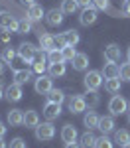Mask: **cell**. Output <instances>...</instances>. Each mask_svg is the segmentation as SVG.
<instances>
[{
	"label": "cell",
	"mask_w": 130,
	"mask_h": 148,
	"mask_svg": "<svg viewBox=\"0 0 130 148\" xmlns=\"http://www.w3.org/2000/svg\"><path fill=\"white\" fill-rule=\"evenodd\" d=\"M91 2H93V0H77V4H79L81 8H87V6H91Z\"/></svg>",
	"instance_id": "obj_43"
},
{
	"label": "cell",
	"mask_w": 130,
	"mask_h": 148,
	"mask_svg": "<svg viewBox=\"0 0 130 148\" xmlns=\"http://www.w3.org/2000/svg\"><path fill=\"white\" fill-rule=\"evenodd\" d=\"M6 130H8V128H6V126H4L2 123H0V138H4V134H6Z\"/></svg>",
	"instance_id": "obj_45"
},
{
	"label": "cell",
	"mask_w": 130,
	"mask_h": 148,
	"mask_svg": "<svg viewBox=\"0 0 130 148\" xmlns=\"http://www.w3.org/2000/svg\"><path fill=\"white\" fill-rule=\"evenodd\" d=\"M122 148H130V142H126V144H124V146H122Z\"/></svg>",
	"instance_id": "obj_51"
},
{
	"label": "cell",
	"mask_w": 130,
	"mask_h": 148,
	"mask_svg": "<svg viewBox=\"0 0 130 148\" xmlns=\"http://www.w3.org/2000/svg\"><path fill=\"white\" fill-rule=\"evenodd\" d=\"M67 105H69V111L73 114H79L83 111H87V103H85V97L83 95H73Z\"/></svg>",
	"instance_id": "obj_10"
},
{
	"label": "cell",
	"mask_w": 130,
	"mask_h": 148,
	"mask_svg": "<svg viewBox=\"0 0 130 148\" xmlns=\"http://www.w3.org/2000/svg\"><path fill=\"white\" fill-rule=\"evenodd\" d=\"M61 61H65V59H63V51L59 47L47 51V63H61Z\"/></svg>",
	"instance_id": "obj_31"
},
{
	"label": "cell",
	"mask_w": 130,
	"mask_h": 148,
	"mask_svg": "<svg viewBox=\"0 0 130 148\" xmlns=\"http://www.w3.org/2000/svg\"><path fill=\"white\" fill-rule=\"evenodd\" d=\"M34 130H35V138L42 140V142H47V140H51V138L55 136V126L51 125V121H47V123H39Z\"/></svg>",
	"instance_id": "obj_3"
},
{
	"label": "cell",
	"mask_w": 130,
	"mask_h": 148,
	"mask_svg": "<svg viewBox=\"0 0 130 148\" xmlns=\"http://www.w3.org/2000/svg\"><path fill=\"white\" fill-rule=\"evenodd\" d=\"M0 56H2V59H4L8 65H12V61H14V57H16V51L8 46V47H4V49H2V53H0Z\"/></svg>",
	"instance_id": "obj_34"
},
{
	"label": "cell",
	"mask_w": 130,
	"mask_h": 148,
	"mask_svg": "<svg viewBox=\"0 0 130 148\" xmlns=\"http://www.w3.org/2000/svg\"><path fill=\"white\" fill-rule=\"evenodd\" d=\"M12 79L14 83H18V85H26L28 81L32 79V71L30 69H14V75H12Z\"/></svg>",
	"instance_id": "obj_19"
},
{
	"label": "cell",
	"mask_w": 130,
	"mask_h": 148,
	"mask_svg": "<svg viewBox=\"0 0 130 148\" xmlns=\"http://www.w3.org/2000/svg\"><path fill=\"white\" fill-rule=\"evenodd\" d=\"M126 57H128V61H130V47H128V51H126Z\"/></svg>",
	"instance_id": "obj_50"
},
{
	"label": "cell",
	"mask_w": 130,
	"mask_h": 148,
	"mask_svg": "<svg viewBox=\"0 0 130 148\" xmlns=\"http://www.w3.org/2000/svg\"><path fill=\"white\" fill-rule=\"evenodd\" d=\"M10 148H26V140L24 138H14V140H10Z\"/></svg>",
	"instance_id": "obj_40"
},
{
	"label": "cell",
	"mask_w": 130,
	"mask_h": 148,
	"mask_svg": "<svg viewBox=\"0 0 130 148\" xmlns=\"http://www.w3.org/2000/svg\"><path fill=\"white\" fill-rule=\"evenodd\" d=\"M10 38H12V32L4 30V32L0 34V42H2V44H8V42H10Z\"/></svg>",
	"instance_id": "obj_41"
},
{
	"label": "cell",
	"mask_w": 130,
	"mask_h": 148,
	"mask_svg": "<svg viewBox=\"0 0 130 148\" xmlns=\"http://www.w3.org/2000/svg\"><path fill=\"white\" fill-rule=\"evenodd\" d=\"M26 16H28L34 24H37V22H42V18H46V10H44L39 4H32V6H28Z\"/></svg>",
	"instance_id": "obj_13"
},
{
	"label": "cell",
	"mask_w": 130,
	"mask_h": 148,
	"mask_svg": "<svg viewBox=\"0 0 130 148\" xmlns=\"http://www.w3.org/2000/svg\"><path fill=\"white\" fill-rule=\"evenodd\" d=\"M24 125H26V128H35V126L39 125V114H37V111H26L24 113Z\"/></svg>",
	"instance_id": "obj_22"
},
{
	"label": "cell",
	"mask_w": 130,
	"mask_h": 148,
	"mask_svg": "<svg viewBox=\"0 0 130 148\" xmlns=\"http://www.w3.org/2000/svg\"><path fill=\"white\" fill-rule=\"evenodd\" d=\"M37 40H39V47L44 49V51H51V49H55V38L51 34H42V36H37Z\"/></svg>",
	"instance_id": "obj_18"
},
{
	"label": "cell",
	"mask_w": 130,
	"mask_h": 148,
	"mask_svg": "<svg viewBox=\"0 0 130 148\" xmlns=\"http://www.w3.org/2000/svg\"><path fill=\"white\" fill-rule=\"evenodd\" d=\"M120 79L122 81H130V61L120 65Z\"/></svg>",
	"instance_id": "obj_37"
},
{
	"label": "cell",
	"mask_w": 130,
	"mask_h": 148,
	"mask_svg": "<svg viewBox=\"0 0 130 148\" xmlns=\"http://www.w3.org/2000/svg\"><path fill=\"white\" fill-rule=\"evenodd\" d=\"M61 140L65 142V144H71V142H77L79 140V132H77V128L73 125H65L61 128Z\"/></svg>",
	"instance_id": "obj_11"
},
{
	"label": "cell",
	"mask_w": 130,
	"mask_h": 148,
	"mask_svg": "<svg viewBox=\"0 0 130 148\" xmlns=\"http://www.w3.org/2000/svg\"><path fill=\"white\" fill-rule=\"evenodd\" d=\"M128 123H130V114H128Z\"/></svg>",
	"instance_id": "obj_53"
},
{
	"label": "cell",
	"mask_w": 130,
	"mask_h": 148,
	"mask_svg": "<svg viewBox=\"0 0 130 148\" xmlns=\"http://www.w3.org/2000/svg\"><path fill=\"white\" fill-rule=\"evenodd\" d=\"M46 97H47V101H49V103H57V105H61V103L65 101V93L61 91V89H55V87L47 93Z\"/></svg>",
	"instance_id": "obj_28"
},
{
	"label": "cell",
	"mask_w": 130,
	"mask_h": 148,
	"mask_svg": "<svg viewBox=\"0 0 130 148\" xmlns=\"http://www.w3.org/2000/svg\"><path fill=\"white\" fill-rule=\"evenodd\" d=\"M59 114H61V105L57 103H46V107H44V116H46L47 121H55Z\"/></svg>",
	"instance_id": "obj_16"
},
{
	"label": "cell",
	"mask_w": 130,
	"mask_h": 148,
	"mask_svg": "<svg viewBox=\"0 0 130 148\" xmlns=\"http://www.w3.org/2000/svg\"><path fill=\"white\" fill-rule=\"evenodd\" d=\"M0 28L8 32H18V20L10 12H0Z\"/></svg>",
	"instance_id": "obj_7"
},
{
	"label": "cell",
	"mask_w": 130,
	"mask_h": 148,
	"mask_svg": "<svg viewBox=\"0 0 130 148\" xmlns=\"http://www.w3.org/2000/svg\"><path fill=\"white\" fill-rule=\"evenodd\" d=\"M0 99H4V89H2V85H0Z\"/></svg>",
	"instance_id": "obj_49"
},
{
	"label": "cell",
	"mask_w": 130,
	"mask_h": 148,
	"mask_svg": "<svg viewBox=\"0 0 130 148\" xmlns=\"http://www.w3.org/2000/svg\"><path fill=\"white\" fill-rule=\"evenodd\" d=\"M103 73L101 71H87L85 73V77H83V85H85V89H89V91H99V87L103 85Z\"/></svg>",
	"instance_id": "obj_2"
},
{
	"label": "cell",
	"mask_w": 130,
	"mask_h": 148,
	"mask_svg": "<svg viewBox=\"0 0 130 148\" xmlns=\"http://www.w3.org/2000/svg\"><path fill=\"white\" fill-rule=\"evenodd\" d=\"M8 125L10 126H22L24 125V111L22 109H12V111H8Z\"/></svg>",
	"instance_id": "obj_20"
},
{
	"label": "cell",
	"mask_w": 130,
	"mask_h": 148,
	"mask_svg": "<svg viewBox=\"0 0 130 148\" xmlns=\"http://www.w3.org/2000/svg\"><path fill=\"white\" fill-rule=\"evenodd\" d=\"M65 148H83L79 142H71V144H65Z\"/></svg>",
	"instance_id": "obj_47"
},
{
	"label": "cell",
	"mask_w": 130,
	"mask_h": 148,
	"mask_svg": "<svg viewBox=\"0 0 130 148\" xmlns=\"http://www.w3.org/2000/svg\"><path fill=\"white\" fill-rule=\"evenodd\" d=\"M30 32H34V22L28 16H22L18 20V34H30Z\"/></svg>",
	"instance_id": "obj_24"
},
{
	"label": "cell",
	"mask_w": 130,
	"mask_h": 148,
	"mask_svg": "<svg viewBox=\"0 0 130 148\" xmlns=\"http://www.w3.org/2000/svg\"><path fill=\"white\" fill-rule=\"evenodd\" d=\"M101 73H103L105 79H114V77H120V67H118L114 61H106Z\"/></svg>",
	"instance_id": "obj_17"
},
{
	"label": "cell",
	"mask_w": 130,
	"mask_h": 148,
	"mask_svg": "<svg viewBox=\"0 0 130 148\" xmlns=\"http://www.w3.org/2000/svg\"><path fill=\"white\" fill-rule=\"evenodd\" d=\"M6 65H8V63H6V61L2 59V56H0V73H4V71H6Z\"/></svg>",
	"instance_id": "obj_44"
},
{
	"label": "cell",
	"mask_w": 130,
	"mask_h": 148,
	"mask_svg": "<svg viewBox=\"0 0 130 148\" xmlns=\"http://www.w3.org/2000/svg\"><path fill=\"white\" fill-rule=\"evenodd\" d=\"M0 123H2V121H0Z\"/></svg>",
	"instance_id": "obj_54"
},
{
	"label": "cell",
	"mask_w": 130,
	"mask_h": 148,
	"mask_svg": "<svg viewBox=\"0 0 130 148\" xmlns=\"http://www.w3.org/2000/svg\"><path fill=\"white\" fill-rule=\"evenodd\" d=\"M108 111L112 116H120L128 111V101L122 95H112V99L108 101Z\"/></svg>",
	"instance_id": "obj_1"
},
{
	"label": "cell",
	"mask_w": 130,
	"mask_h": 148,
	"mask_svg": "<svg viewBox=\"0 0 130 148\" xmlns=\"http://www.w3.org/2000/svg\"><path fill=\"white\" fill-rule=\"evenodd\" d=\"M47 73H49L53 79H57V77H63V75H65V61H61V63H49V67H47Z\"/></svg>",
	"instance_id": "obj_23"
},
{
	"label": "cell",
	"mask_w": 130,
	"mask_h": 148,
	"mask_svg": "<svg viewBox=\"0 0 130 148\" xmlns=\"http://www.w3.org/2000/svg\"><path fill=\"white\" fill-rule=\"evenodd\" d=\"M47 67H49V63L47 61H42V63H34V71L37 73V75H44L47 71Z\"/></svg>",
	"instance_id": "obj_38"
},
{
	"label": "cell",
	"mask_w": 130,
	"mask_h": 148,
	"mask_svg": "<svg viewBox=\"0 0 130 148\" xmlns=\"http://www.w3.org/2000/svg\"><path fill=\"white\" fill-rule=\"evenodd\" d=\"M55 38V46L59 47V49H63V47L67 46V42H65V34H57V36H53Z\"/></svg>",
	"instance_id": "obj_39"
},
{
	"label": "cell",
	"mask_w": 130,
	"mask_h": 148,
	"mask_svg": "<svg viewBox=\"0 0 130 148\" xmlns=\"http://www.w3.org/2000/svg\"><path fill=\"white\" fill-rule=\"evenodd\" d=\"M99 121L101 116L95 113V111H89V113L83 116V125L87 126V130H93V128H99Z\"/></svg>",
	"instance_id": "obj_21"
},
{
	"label": "cell",
	"mask_w": 130,
	"mask_h": 148,
	"mask_svg": "<svg viewBox=\"0 0 130 148\" xmlns=\"http://www.w3.org/2000/svg\"><path fill=\"white\" fill-rule=\"evenodd\" d=\"M42 61H47V51H44L42 47H37L34 53V63H42ZM32 63V65H34Z\"/></svg>",
	"instance_id": "obj_36"
},
{
	"label": "cell",
	"mask_w": 130,
	"mask_h": 148,
	"mask_svg": "<svg viewBox=\"0 0 130 148\" xmlns=\"http://www.w3.org/2000/svg\"><path fill=\"white\" fill-rule=\"evenodd\" d=\"M77 8H79L77 0H61V10H63V14H73V12H77Z\"/></svg>",
	"instance_id": "obj_32"
},
{
	"label": "cell",
	"mask_w": 130,
	"mask_h": 148,
	"mask_svg": "<svg viewBox=\"0 0 130 148\" xmlns=\"http://www.w3.org/2000/svg\"><path fill=\"white\" fill-rule=\"evenodd\" d=\"M53 89V77L49 75V73H44V75H39L34 83V91L37 95H47V93Z\"/></svg>",
	"instance_id": "obj_4"
},
{
	"label": "cell",
	"mask_w": 130,
	"mask_h": 148,
	"mask_svg": "<svg viewBox=\"0 0 130 148\" xmlns=\"http://www.w3.org/2000/svg\"><path fill=\"white\" fill-rule=\"evenodd\" d=\"M61 51H63V59H65V61H73V57L77 56V51H75V46H65L63 49H61Z\"/></svg>",
	"instance_id": "obj_35"
},
{
	"label": "cell",
	"mask_w": 130,
	"mask_h": 148,
	"mask_svg": "<svg viewBox=\"0 0 130 148\" xmlns=\"http://www.w3.org/2000/svg\"><path fill=\"white\" fill-rule=\"evenodd\" d=\"M46 22L49 26H61L63 24V10L61 8H51L49 12H46Z\"/></svg>",
	"instance_id": "obj_15"
},
{
	"label": "cell",
	"mask_w": 130,
	"mask_h": 148,
	"mask_svg": "<svg viewBox=\"0 0 130 148\" xmlns=\"http://www.w3.org/2000/svg\"><path fill=\"white\" fill-rule=\"evenodd\" d=\"M0 148H6V142H4V138H0Z\"/></svg>",
	"instance_id": "obj_48"
},
{
	"label": "cell",
	"mask_w": 130,
	"mask_h": 148,
	"mask_svg": "<svg viewBox=\"0 0 130 148\" xmlns=\"http://www.w3.org/2000/svg\"><path fill=\"white\" fill-rule=\"evenodd\" d=\"M120 77H114V79H105V89L110 95H116L118 91H120Z\"/></svg>",
	"instance_id": "obj_29"
},
{
	"label": "cell",
	"mask_w": 130,
	"mask_h": 148,
	"mask_svg": "<svg viewBox=\"0 0 130 148\" xmlns=\"http://www.w3.org/2000/svg\"><path fill=\"white\" fill-rule=\"evenodd\" d=\"M4 99L8 103H18L22 99V85H18V83L12 81L10 85L4 89Z\"/></svg>",
	"instance_id": "obj_5"
},
{
	"label": "cell",
	"mask_w": 130,
	"mask_h": 148,
	"mask_svg": "<svg viewBox=\"0 0 130 148\" xmlns=\"http://www.w3.org/2000/svg\"><path fill=\"white\" fill-rule=\"evenodd\" d=\"M124 16H130V0H124V6H122Z\"/></svg>",
	"instance_id": "obj_42"
},
{
	"label": "cell",
	"mask_w": 130,
	"mask_h": 148,
	"mask_svg": "<svg viewBox=\"0 0 130 148\" xmlns=\"http://www.w3.org/2000/svg\"><path fill=\"white\" fill-rule=\"evenodd\" d=\"M126 142H130V132L126 128H120V130H114V144L118 146H124Z\"/></svg>",
	"instance_id": "obj_27"
},
{
	"label": "cell",
	"mask_w": 130,
	"mask_h": 148,
	"mask_svg": "<svg viewBox=\"0 0 130 148\" xmlns=\"http://www.w3.org/2000/svg\"><path fill=\"white\" fill-rule=\"evenodd\" d=\"M83 97H85V103H87L89 109H97L99 103H101V97H99V93H97V91H89V89H87V93H85Z\"/></svg>",
	"instance_id": "obj_26"
},
{
	"label": "cell",
	"mask_w": 130,
	"mask_h": 148,
	"mask_svg": "<svg viewBox=\"0 0 130 148\" xmlns=\"http://www.w3.org/2000/svg\"><path fill=\"white\" fill-rule=\"evenodd\" d=\"M71 65H73L75 71H87V69H89V56H87V53H83V51H79L77 56L73 57Z\"/></svg>",
	"instance_id": "obj_14"
},
{
	"label": "cell",
	"mask_w": 130,
	"mask_h": 148,
	"mask_svg": "<svg viewBox=\"0 0 130 148\" xmlns=\"http://www.w3.org/2000/svg\"><path fill=\"white\" fill-rule=\"evenodd\" d=\"M103 56H105L106 61H120V57H122V49H120V46L118 44H108V46H105V51H103Z\"/></svg>",
	"instance_id": "obj_9"
},
{
	"label": "cell",
	"mask_w": 130,
	"mask_h": 148,
	"mask_svg": "<svg viewBox=\"0 0 130 148\" xmlns=\"http://www.w3.org/2000/svg\"><path fill=\"white\" fill-rule=\"evenodd\" d=\"M37 47L34 44H20L18 47V57L22 59L24 63H34V53Z\"/></svg>",
	"instance_id": "obj_8"
},
{
	"label": "cell",
	"mask_w": 130,
	"mask_h": 148,
	"mask_svg": "<svg viewBox=\"0 0 130 148\" xmlns=\"http://www.w3.org/2000/svg\"><path fill=\"white\" fill-rule=\"evenodd\" d=\"M95 142H97V136H95L91 130L83 132L81 136H79V144H81L83 148H95Z\"/></svg>",
	"instance_id": "obj_25"
},
{
	"label": "cell",
	"mask_w": 130,
	"mask_h": 148,
	"mask_svg": "<svg viewBox=\"0 0 130 148\" xmlns=\"http://www.w3.org/2000/svg\"><path fill=\"white\" fill-rule=\"evenodd\" d=\"M20 4H24V6H32V4H35V0H20Z\"/></svg>",
	"instance_id": "obj_46"
},
{
	"label": "cell",
	"mask_w": 130,
	"mask_h": 148,
	"mask_svg": "<svg viewBox=\"0 0 130 148\" xmlns=\"http://www.w3.org/2000/svg\"><path fill=\"white\" fill-rule=\"evenodd\" d=\"M95 148H114V140H110V138L103 134V136L97 138V142H95Z\"/></svg>",
	"instance_id": "obj_33"
},
{
	"label": "cell",
	"mask_w": 130,
	"mask_h": 148,
	"mask_svg": "<svg viewBox=\"0 0 130 148\" xmlns=\"http://www.w3.org/2000/svg\"><path fill=\"white\" fill-rule=\"evenodd\" d=\"M128 113H130V101H128Z\"/></svg>",
	"instance_id": "obj_52"
},
{
	"label": "cell",
	"mask_w": 130,
	"mask_h": 148,
	"mask_svg": "<svg viewBox=\"0 0 130 148\" xmlns=\"http://www.w3.org/2000/svg\"><path fill=\"white\" fill-rule=\"evenodd\" d=\"M97 18H99V10H97L95 6H87V8L81 10L79 22H81L83 26H93V24L97 22Z\"/></svg>",
	"instance_id": "obj_6"
},
{
	"label": "cell",
	"mask_w": 130,
	"mask_h": 148,
	"mask_svg": "<svg viewBox=\"0 0 130 148\" xmlns=\"http://www.w3.org/2000/svg\"><path fill=\"white\" fill-rule=\"evenodd\" d=\"M114 116L112 114H105V116H101V121H99V130L103 132V134H110V132H114Z\"/></svg>",
	"instance_id": "obj_12"
},
{
	"label": "cell",
	"mask_w": 130,
	"mask_h": 148,
	"mask_svg": "<svg viewBox=\"0 0 130 148\" xmlns=\"http://www.w3.org/2000/svg\"><path fill=\"white\" fill-rule=\"evenodd\" d=\"M65 34V42H67V46H77L79 42H81V36L77 30H67V32H63Z\"/></svg>",
	"instance_id": "obj_30"
}]
</instances>
